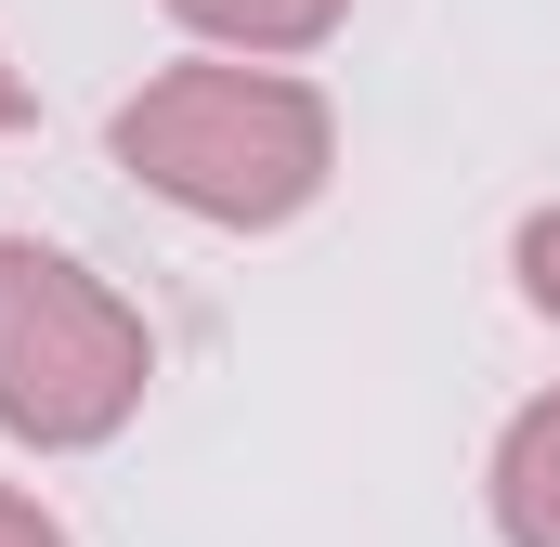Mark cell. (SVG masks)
Wrapping results in <instances>:
<instances>
[{
    "label": "cell",
    "mask_w": 560,
    "mask_h": 547,
    "mask_svg": "<svg viewBox=\"0 0 560 547\" xmlns=\"http://www.w3.org/2000/svg\"><path fill=\"white\" fill-rule=\"evenodd\" d=\"M143 379L156 326L131 300L39 235H0V430L26 456H92L143 417Z\"/></svg>",
    "instance_id": "2"
},
{
    "label": "cell",
    "mask_w": 560,
    "mask_h": 547,
    "mask_svg": "<svg viewBox=\"0 0 560 547\" xmlns=\"http://www.w3.org/2000/svg\"><path fill=\"white\" fill-rule=\"evenodd\" d=\"M0 131H26V66L0 53Z\"/></svg>",
    "instance_id": "7"
},
{
    "label": "cell",
    "mask_w": 560,
    "mask_h": 547,
    "mask_svg": "<svg viewBox=\"0 0 560 547\" xmlns=\"http://www.w3.org/2000/svg\"><path fill=\"white\" fill-rule=\"evenodd\" d=\"M482 496H495V535L509 547H560V392H535V405L495 430Z\"/></svg>",
    "instance_id": "3"
},
{
    "label": "cell",
    "mask_w": 560,
    "mask_h": 547,
    "mask_svg": "<svg viewBox=\"0 0 560 547\" xmlns=\"http://www.w3.org/2000/svg\"><path fill=\"white\" fill-rule=\"evenodd\" d=\"M0 547H66V522H52L26 482H0Z\"/></svg>",
    "instance_id": "6"
},
{
    "label": "cell",
    "mask_w": 560,
    "mask_h": 547,
    "mask_svg": "<svg viewBox=\"0 0 560 547\" xmlns=\"http://www.w3.org/2000/svg\"><path fill=\"white\" fill-rule=\"evenodd\" d=\"M170 13L235 66H300V53H326L352 26V0H170Z\"/></svg>",
    "instance_id": "4"
},
{
    "label": "cell",
    "mask_w": 560,
    "mask_h": 547,
    "mask_svg": "<svg viewBox=\"0 0 560 547\" xmlns=\"http://www.w3.org/2000/svg\"><path fill=\"white\" fill-rule=\"evenodd\" d=\"M509 274H522V300L560 326V209H522V235H509Z\"/></svg>",
    "instance_id": "5"
},
{
    "label": "cell",
    "mask_w": 560,
    "mask_h": 547,
    "mask_svg": "<svg viewBox=\"0 0 560 547\" xmlns=\"http://www.w3.org/2000/svg\"><path fill=\"white\" fill-rule=\"evenodd\" d=\"M105 143H118V170H131L156 209H183L209 235H275V222H300L339 183L326 92L287 79V66H235V53L156 66L131 105L105 118Z\"/></svg>",
    "instance_id": "1"
}]
</instances>
